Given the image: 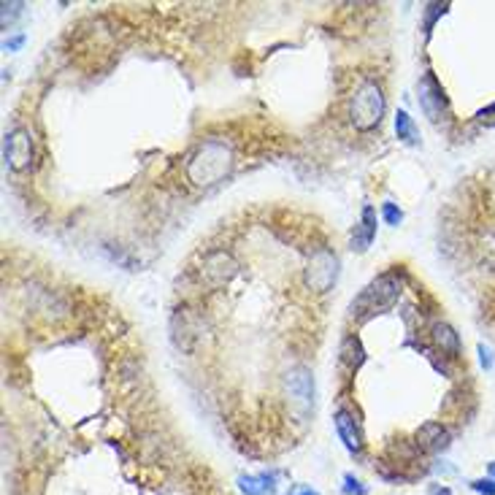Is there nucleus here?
Instances as JSON below:
<instances>
[{
    "label": "nucleus",
    "mask_w": 495,
    "mask_h": 495,
    "mask_svg": "<svg viewBox=\"0 0 495 495\" xmlns=\"http://www.w3.org/2000/svg\"><path fill=\"white\" fill-rule=\"evenodd\" d=\"M233 165V149L225 141H206L187 163V176L198 187H209L219 182Z\"/></svg>",
    "instance_id": "nucleus-1"
},
{
    "label": "nucleus",
    "mask_w": 495,
    "mask_h": 495,
    "mask_svg": "<svg viewBox=\"0 0 495 495\" xmlns=\"http://www.w3.org/2000/svg\"><path fill=\"white\" fill-rule=\"evenodd\" d=\"M385 117V95H382V87L376 81H363L357 87L355 98L349 103V120L357 130L368 133L373 127H379Z\"/></svg>",
    "instance_id": "nucleus-2"
},
{
    "label": "nucleus",
    "mask_w": 495,
    "mask_h": 495,
    "mask_svg": "<svg viewBox=\"0 0 495 495\" xmlns=\"http://www.w3.org/2000/svg\"><path fill=\"white\" fill-rule=\"evenodd\" d=\"M401 295V281L392 276V274H382L379 279H373L371 284L357 295L352 301V314H357L360 320L379 314V311L390 309Z\"/></svg>",
    "instance_id": "nucleus-3"
},
{
    "label": "nucleus",
    "mask_w": 495,
    "mask_h": 495,
    "mask_svg": "<svg viewBox=\"0 0 495 495\" xmlns=\"http://www.w3.org/2000/svg\"><path fill=\"white\" fill-rule=\"evenodd\" d=\"M336 276H339V257L330 249H317L306 268V284L317 293H325Z\"/></svg>",
    "instance_id": "nucleus-4"
},
{
    "label": "nucleus",
    "mask_w": 495,
    "mask_h": 495,
    "mask_svg": "<svg viewBox=\"0 0 495 495\" xmlns=\"http://www.w3.org/2000/svg\"><path fill=\"white\" fill-rule=\"evenodd\" d=\"M419 93V109L431 117V122H441L449 117V106H447V95H444V87L438 84V78L433 74H425L417 84Z\"/></svg>",
    "instance_id": "nucleus-5"
},
{
    "label": "nucleus",
    "mask_w": 495,
    "mask_h": 495,
    "mask_svg": "<svg viewBox=\"0 0 495 495\" xmlns=\"http://www.w3.org/2000/svg\"><path fill=\"white\" fill-rule=\"evenodd\" d=\"M3 155H6V163L14 170H25L33 160V144L30 136L25 130H14L6 136V144H3Z\"/></svg>",
    "instance_id": "nucleus-6"
},
{
    "label": "nucleus",
    "mask_w": 495,
    "mask_h": 495,
    "mask_svg": "<svg viewBox=\"0 0 495 495\" xmlns=\"http://www.w3.org/2000/svg\"><path fill=\"white\" fill-rule=\"evenodd\" d=\"M287 385V392L293 395L295 403H301L303 409H309L311 401H314V379H311L309 368H293L284 379Z\"/></svg>",
    "instance_id": "nucleus-7"
},
{
    "label": "nucleus",
    "mask_w": 495,
    "mask_h": 495,
    "mask_svg": "<svg viewBox=\"0 0 495 495\" xmlns=\"http://www.w3.org/2000/svg\"><path fill=\"white\" fill-rule=\"evenodd\" d=\"M233 274H235V263H233L225 252H214V255H209V257H206V265H203V279H206L211 287L225 284Z\"/></svg>",
    "instance_id": "nucleus-8"
},
{
    "label": "nucleus",
    "mask_w": 495,
    "mask_h": 495,
    "mask_svg": "<svg viewBox=\"0 0 495 495\" xmlns=\"http://www.w3.org/2000/svg\"><path fill=\"white\" fill-rule=\"evenodd\" d=\"M336 431H339V438L344 441V447L349 452H360L363 449V433H360V425L357 419L346 412V409H339L336 412Z\"/></svg>",
    "instance_id": "nucleus-9"
},
{
    "label": "nucleus",
    "mask_w": 495,
    "mask_h": 495,
    "mask_svg": "<svg viewBox=\"0 0 495 495\" xmlns=\"http://www.w3.org/2000/svg\"><path fill=\"white\" fill-rule=\"evenodd\" d=\"M373 238H376V211H373V206H366L363 217H360V225L352 233L349 247H352V252H366L373 244Z\"/></svg>",
    "instance_id": "nucleus-10"
},
{
    "label": "nucleus",
    "mask_w": 495,
    "mask_h": 495,
    "mask_svg": "<svg viewBox=\"0 0 495 495\" xmlns=\"http://www.w3.org/2000/svg\"><path fill=\"white\" fill-rule=\"evenodd\" d=\"M238 487L247 495H276V477L274 474H241Z\"/></svg>",
    "instance_id": "nucleus-11"
},
{
    "label": "nucleus",
    "mask_w": 495,
    "mask_h": 495,
    "mask_svg": "<svg viewBox=\"0 0 495 495\" xmlns=\"http://www.w3.org/2000/svg\"><path fill=\"white\" fill-rule=\"evenodd\" d=\"M417 444L428 452H441L449 447V433L438 422H428L417 431Z\"/></svg>",
    "instance_id": "nucleus-12"
},
{
    "label": "nucleus",
    "mask_w": 495,
    "mask_h": 495,
    "mask_svg": "<svg viewBox=\"0 0 495 495\" xmlns=\"http://www.w3.org/2000/svg\"><path fill=\"white\" fill-rule=\"evenodd\" d=\"M433 341H436V346H438L441 352H447L449 357H455L460 352V336H458L447 322H436L433 325Z\"/></svg>",
    "instance_id": "nucleus-13"
},
{
    "label": "nucleus",
    "mask_w": 495,
    "mask_h": 495,
    "mask_svg": "<svg viewBox=\"0 0 495 495\" xmlns=\"http://www.w3.org/2000/svg\"><path fill=\"white\" fill-rule=\"evenodd\" d=\"M395 133H398V139H401L403 144H412V146L419 144L417 124L409 117V111H403V109L395 111Z\"/></svg>",
    "instance_id": "nucleus-14"
},
{
    "label": "nucleus",
    "mask_w": 495,
    "mask_h": 495,
    "mask_svg": "<svg viewBox=\"0 0 495 495\" xmlns=\"http://www.w3.org/2000/svg\"><path fill=\"white\" fill-rule=\"evenodd\" d=\"M341 360H344V366H349V368L363 366L366 352H363V344H360V339H355V336L344 339V344H341Z\"/></svg>",
    "instance_id": "nucleus-15"
},
{
    "label": "nucleus",
    "mask_w": 495,
    "mask_h": 495,
    "mask_svg": "<svg viewBox=\"0 0 495 495\" xmlns=\"http://www.w3.org/2000/svg\"><path fill=\"white\" fill-rule=\"evenodd\" d=\"M382 217H385L387 225L398 228V225H401V219H403V211L395 206V203H385V206H382Z\"/></svg>",
    "instance_id": "nucleus-16"
},
{
    "label": "nucleus",
    "mask_w": 495,
    "mask_h": 495,
    "mask_svg": "<svg viewBox=\"0 0 495 495\" xmlns=\"http://www.w3.org/2000/svg\"><path fill=\"white\" fill-rule=\"evenodd\" d=\"M344 490H346L349 495H366V487H363V482L355 479L352 474H346V477H344Z\"/></svg>",
    "instance_id": "nucleus-17"
},
{
    "label": "nucleus",
    "mask_w": 495,
    "mask_h": 495,
    "mask_svg": "<svg viewBox=\"0 0 495 495\" xmlns=\"http://www.w3.org/2000/svg\"><path fill=\"white\" fill-rule=\"evenodd\" d=\"M471 487L479 495H495V482L493 479H477L471 482Z\"/></svg>",
    "instance_id": "nucleus-18"
},
{
    "label": "nucleus",
    "mask_w": 495,
    "mask_h": 495,
    "mask_svg": "<svg viewBox=\"0 0 495 495\" xmlns=\"http://www.w3.org/2000/svg\"><path fill=\"white\" fill-rule=\"evenodd\" d=\"M477 120L484 124H495V103H490L487 109H482L479 114H477Z\"/></svg>",
    "instance_id": "nucleus-19"
},
{
    "label": "nucleus",
    "mask_w": 495,
    "mask_h": 495,
    "mask_svg": "<svg viewBox=\"0 0 495 495\" xmlns=\"http://www.w3.org/2000/svg\"><path fill=\"white\" fill-rule=\"evenodd\" d=\"M479 360H482V366L490 371L493 368V352H490V346H484V344H479Z\"/></svg>",
    "instance_id": "nucleus-20"
},
{
    "label": "nucleus",
    "mask_w": 495,
    "mask_h": 495,
    "mask_svg": "<svg viewBox=\"0 0 495 495\" xmlns=\"http://www.w3.org/2000/svg\"><path fill=\"white\" fill-rule=\"evenodd\" d=\"M25 44V35H14V38H6V49L8 52H14V49H19Z\"/></svg>",
    "instance_id": "nucleus-21"
},
{
    "label": "nucleus",
    "mask_w": 495,
    "mask_h": 495,
    "mask_svg": "<svg viewBox=\"0 0 495 495\" xmlns=\"http://www.w3.org/2000/svg\"><path fill=\"white\" fill-rule=\"evenodd\" d=\"M290 495H320L317 490H311V487H298V490H293Z\"/></svg>",
    "instance_id": "nucleus-22"
},
{
    "label": "nucleus",
    "mask_w": 495,
    "mask_h": 495,
    "mask_svg": "<svg viewBox=\"0 0 495 495\" xmlns=\"http://www.w3.org/2000/svg\"><path fill=\"white\" fill-rule=\"evenodd\" d=\"M431 495H452L447 490V487H433V490H431Z\"/></svg>",
    "instance_id": "nucleus-23"
},
{
    "label": "nucleus",
    "mask_w": 495,
    "mask_h": 495,
    "mask_svg": "<svg viewBox=\"0 0 495 495\" xmlns=\"http://www.w3.org/2000/svg\"><path fill=\"white\" fill-rule=\"evenodd\" d=\"M490 477H493V482H495V463H490Z\"/></svg>",
    "instance_id": "nucleus-24"
}]
</instances>
